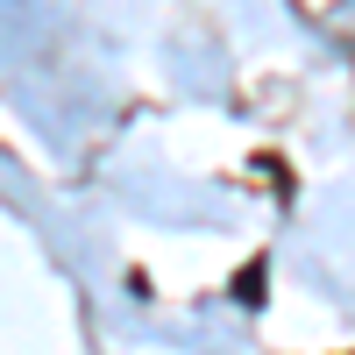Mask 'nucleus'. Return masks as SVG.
<instances>
[{"instance_id":"1","label":"nucleus","mask_w":355,"mask_h":355,"mask_svg":"<svg viewBox=\"0 0 355 355\" xmlns=\"http://www.w3.org/2000/svg\"><path fill=\"white\" fill-rule=\"evenodd\" d=\"M234 299H242V306H256V299H263V263H249V270L234 277Z\"/></svg>"}]
</instances>
